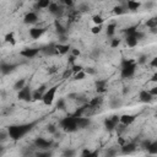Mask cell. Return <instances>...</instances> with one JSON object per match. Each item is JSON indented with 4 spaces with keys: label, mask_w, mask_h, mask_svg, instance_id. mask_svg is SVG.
I'll return each mask as SVG.
<instances>
[{
    "label": "cell",
    "mask_w": 157,
    "mask_h": 157,
    "mask_svg": "<svg viewBox=\"0 0 157 157\" xmlns=\"http://www.w3.org/2000/svg\"><path fill=\"white\" fill-rule=\"evenodd\" d=\"M104 85H105V81L104 80H99V81H97L96 82V87H97V92H102V91H104Z\"/></svg>",
    "instance_id": "obj_36"
},
{
    "label": "cell",
    "mask_w": 157,
    "mask_h": 157,
    "mask_svg": "<svg viewBox=\"0 0 157 157\" xmlns=\"http://www.w3.org/2000/svg\"><path fill=\"white\" fill-rule=\"evenodd\" d=\"M136 148H137V145L135 142H125L123 146H120V152L123 155H130L135 152Z\"/></svg>",
    "instance_id": "obj_12"
},
{
    "label": "cell",
    "mask_w": 157,
    "mask_h": 157,
    "mask_svg": "<svg viewBox=\"0 0 157 157\" xmlns=\"http://www.w3.org/2000/svg\"><path fill=\"white\" fill-rule=\"evenodd\" d=\"M56 91H58V86L56 85L45 90V92L43 94V98H42V102H43L44 105L50 107L54 103V99H55V96H56Z\"/></svg>",
    "instance_id": "obj_4"
},
{
    "label": "cell",
    "mask_w": 157,
    "mask_h": 157,
    "mask_svg": "<svg viewBox=\"0 0 157 157\" xmlns=\"http://www.w3.org/2000/svg\"><path fill=\"white\" fill-rule=\"evenodd\" d=\"M85 77H86V72H85L83 70L74 75V80H75V81H81V80H83Z\"/></svg>",
    "instance_id": "obj_38"
},
{
    "label": "cell",
    "mask_w": 157,
    "mask_h": 157,
    "mask_svg": "<svg viewBox=\"0 0 157 157\" xmlns=\"http://www.w3.org/2000/svg\"><path fill=\"white\" fill-rule=\"evenodd\" d=\"M45 90H47L45 86H40V87L33 90V91H32V101H42Z\"/></svg>",
    "instance_id": "obj_15"
},
{
    "label": "cell",
    "mask_w": 157,
    "mask_h": 157,
    "mask_svg": "<svg viewBox=\"0 0 157 157\" xmlns=\"http://www.w3.org/2000/svg\"><path fill=\"white\" fill-rule=\"evenodd\" d=\"M139 98H140V101H141L142 103H150V102H152V99H153V97L150 94V92H148L147 90H142V91H140V93H139Z\"/></svg>",
    "instance_id": "obj_19"
},
{
    "label": "cell",
    "mask_w": 157,
    "mask_h": 157,
    "mask_svg": "<svg viewBox=\"0 0 157 157\" xmlns=\"http://www.w3.org/2000/svg\"><path fill=\"white\" fill-rule=\"evenodd\" d=\"M23 87H26V80L25 78H18L15 83H13V90L15 91H20V90H22Z\"/></svg>",
    "instance_id": "obj_25"
},
{
    "label": "cell",
    "mask_w": 157,
    "mask_h": 157,
    "mask_svg": "<svg viewBox=\"0 0 157 157\" xmlns=\"http://www.w3.org/2000/svg\"><path fill=\"white\" fill-rule=\"evenodd\" d=\"M56 107H58L59 109H64V108H65V101H64L63 98H60V99L58 101V103H56Z\"/></svg>",
    "instance_id": "obj_44"
},
{
    "label": "cell",
    "mask_w": 157,
    "mask_h": 157,
    "mask_svg": "<svg viewBox=\"0 0 157 157\" xmlns=\"http://www.w3.org/2000/svg\"><path fill=\"white\" fill-rule=\"evenodd\" d=\"M92 22H93V26H103L104 23V17L99 13H96L92 16Z\"/></svg>",
    "instance_id": "obj_22"
},
{
    "label": "cell",
    "mask_w": 157,
    "mask_h": 157,
    "mask_svg": "<svg viewBox=\"0 0 157 157\" xmlns=\"http://www.w3.org/2000/svg\"><path fill=\"white\" fill-rule=\"evenodd\" d=\"M81 157H99V151L98 150H90L85 148L81 152Z\"/></svg>",
    "instance_id": "obj_20"
},
{
    "label": "cell",
    "mask_w": 157,
    "mask_h": 157,
    "mask_svg": "<svg viewBox=\"0 0 157 157\" xmlns=\"http://www.w3.org/2000/svg\"><path fill=\"white\" fill-rule=\"evenodd\" d=\"M146 26L150 27L151 29H156V27H157V20H156V18H150V20L146 22Z\"/></svg>",
    "instance_id": "obj_34"
},
{
    "label": "cell",
    "mask_w": 157,
    "mask_h": 157,
    "mask_svg": "<svg viewBox=\"0 0 157 157\" xmlns=\"http://www.w3.org/2000/svg\"><path fill=\"white\" fill-rule=\"evenodd\" d=\"M150 66H151V67H157V56H155V58L151 59V61H150Z\"/></svg>",
    "instance_id": "obj_46"
},
{
    "label": "cell",
    "mask_w": 157,
    "mask_h": 157,
    "mask_svg": "<svg viewBox=\"0 0 157 157\" xmlns=\"http://www.w3.org/2000/svg\"><path fill=\"white\" fill-rule=\"evenodd\" d=\"M90 124H91V120L87 117H78V118H76L77 129H86V128L90 126Z\"/></svg>",
    "instance_id": "obj_16"
},
{
    "label": "cell",
    "mask_w": 157,
    "mask_h": 157,
    "mask_svg": "<svg viewBox=\"0 0 157 157\" xmlns=\"http://www.w3.org/2000/svg\"><path fill=\"white\" fill-rule=\"evenodd\" d=\"M103 29V26H92L91 27V33L92 34H99Z\"/></svg>",
    "instance_id": "obj_39"
},
{
    "label": "cell",
    "mask_w": 157,
    "mask_h": 157,
    "mask_svg": "<svg viewBox=\"0 0 157 157\" xmlns=\"http://www.w3.org/2000/svg\"><path fill=\"white\" fill-rule=\"evenodd\" d=\"M136 117L134 114H123L119 117V124L124 125V126H129L135 121Z\"/></svg>",
    "instance_id": "obj_13"
},
{
    "label": "cell",
    "mask_w": 157,
    "mask_h": 157,
    "mask_svg": "<svg viewBox=\"0 0 157 157\" xmlns=\"http://www.w3.org/2000/svg\"><path fill=\"white\" fill-rule=\"evenodd\" d=\"M17 98L20 101H23V102H31L32 101V91L29 87H23L22 90H20L17 92Z\"/></svg>",
    "instance_id": "obj_7"
},
{
    "label": "cell",
    "mask_w": 157,
    "mask_h": 157,
    "mask_svg": "<svg viewBox=\"0 0 157 157\" xmlns=\"http://www.w3.org/2000/svg\"><path fill=\"white\" fill-rule=\"evenodd\" d=\"M40 49L39 48H25L20 52V55L23 56L25 59H33L39 54Z\"/></svg>",
    "instance_id": "obj_6"
},
{
    "label": "cell",
    "mask_w": 157,
    "mask_h": 157,
    "mask_svg": "<svg viewBox=\"0 0 157 157\" xmlns=\"http://www.w3.org/2000/svg\"><path fill=\"white\" fill-rule=\"evenodd\" d=\"M125 11H126V9H125L124 6H121V5H117V6L113 7V12H114L115 15H118V16H119V15H123Z\"/></svg>",
    "instance_id": "obj_31"
},
{
    "label": "cell",
    "mask_w": 157,
    "mask_h": 157,
    "mask_svg": "<svg viewBox=\"0 0 157 157\" xmlns=\"http://www.w3.org/2000/svg\"><path fill=\"white\" fill-rule=\"evenodd\" d=\"M118 155V148L115 147H108L104 151V157H115Z\"/></svg>",
    "instance_id": "obj_27"
},
{
    "label": "cell",
    "mask_w": 157,
    "mask_h": 157,
    "mask_svg": "<svg viewBox=\"0 0 157 157\" xmlns=\"http://www.w3.org/2000/svg\"><path fill=\"white\" fill-rule=\"evenodd\" d=\"M54 49H55V53L56 54H60V55H65L70 52L71 47L66 43H58V44H54Z\"/></svg>",
    "instance_id": "obj_14"
},
{
    "label": "cell",
    "mask_w": 157,
    "mask_h": 157,
    "mask_svg": "<svg viewBox=\"0 0 157 157\" xmlns=\"http://www.w3.org/2000/svg\"><path fill=\"white\" fill-rule=\"evenodd\" d=\"M115 28H117L115 23H109V25L107 26V28H105V34H107L109 38H113L114 34H115Z\"/></svg>",
    "instance_id": "obj_24"
},
{
    "label": "cell",
    "mask_w": 157,
    "mask_h": 157,
    "mask_svg": "<svg viewBox=\"0 0 157 157\" xmlns=\"http://www.w3.org/2000/svg\"><path fill=\"white\" fill-rule=\"evenodd\" d=\"M34 157H52V152L48 150V151H38L34 153Z\"/></svg>",
    "instance_id": "obj_33"
},
{
    "label": "cell",
    "mask_w": 157,
    "mask_h": 157,
    "mask_svg": "<svg viewBox=\"0 0 157 157\" xmlns=\"http://www.w3.org/2000/svg\"><path fill=\"white\" fill-rule=\"evenodd\" d=\"M146 150L150 155H157V141H152Z\"/></svg>",
    "instance_id": "obj_28"
},
{
    "label": "cell",
    "mask_w": 157,
    "mask_h": 157,
    "mask_svg": "<svg viewBox=\"0 0 157 157\" xmlns=\"http://www.w3.org/2000/svg\"><path fill=\"white\" fill-rule=\"evenodd\" d=\"M4 42L10 44V45H15L16 44V37H15V33L13 32H7L5 36H4Z\"/></svg>",
    "instance_id": "obj_21"
},
{
    "label": "cell",
    "mask_w": 157,
    "mask_h": 157,
    "mask_svg": "<svg viewBox=\"0 0 157 157\" xmlns=\"http://www.w3.org/2000/svg\"><path fill=\"white\" fill-rule=\"evenodd\" d=\"M119 124V115H112L110 118H107L104 120V128L108 131H112L117 128V125Z\"/></svg>",
    "instance_id": "obj_8"
},
{
    "label": "cell",
    "mask_w": 157,
    "mask_h": 157,
    "mask_svg": "<svg viewBox=\"0 0 157 157\" xmlns=\"http://www.w3.org/2000/svg\"><path fill=\"white\" fill-rule=\"evenodd\" d=\"M12 69H13V65H10V64H7V63H1V64H0V72L4 74V75L10 74Z\"/></svg>",
    "instance_id": "obj_23"
},
{
    "label": "cell",
    "mask_w": 157,
    "mask_h": 157,
    "mask_svg": "<svg viewBox=\"0 0 157 157\" xmlns=\"http://www.w3.org/2000/svg\"><path fill=\"white\" fill-rule=\"evenodd\" d=\"M156 77H157V75H156V74H155V75H153V76H152V81H156V80H157V78H156Z\"/></svg>",
    "instance_id": "obj_52"
},
{
    "label": "cell",
    "mask_w": 157,
    "mask_h": 157,
    "mask_svg": "<svg viewBox=\"0 0 157 157\" xmlns=\"http://www.w3.org/2000/svg\"><path fill=\"white\" fill-rule=\"evenodd\" d=\"M153 5H155V2H153V1H148V2H146V4H145L146 9H151V7H153Z\"/></svg>",
    "instance_id": "obj_48"
},
{
    "label": "cell",
    "mask_w": 157,
    "mask_h": 157,
    "mask_svg": "<svg viewBox=\"0 0 157 157\" xmlns=\"http://www.w3.org/2000/svg\"><path fill=\"white\" fill-rule=\"evenodd\" d=\"M33 126V123H27V124H18V125H10L7 128L9 137L13 141H18L22 139L28 131H31Z\"/></svg>",
    "instance_id": "obj_1"
},
{
    "label": "cell",
    "mask_w": 157,
    "mask_h": 157,
    "mask_svg": "<svg viewBox=\"0 0 157 157\" xmlns=\"http://www.w3.org/2000/svg\"><path fill=\"white\" fill-rule=\"evenodd\" d=\"M148 92H150V94H151L152 97H156V96H157V87L153 86L151 90H148Z\"/></svg>",
    "instance_id": "obj_47"
},
{
    "label": "cell",
    "mask_w": 157,
    "mask_h": 157,
    "mask_svg": "<svg viewBox=\"0 0 157 157\" xmlns=\"http://www.w3.org/2000/svg\"><path fill=\"white\" fill-rule=\"evenodd\" d=\"M103 102V98L102 97H94L92 99H90L87 103H86V107L87 108H91V109H94V108H98Z\"/></svg>",
    "instance_id": "obj_17"
},
{
    "label": "cell",
    "mask_w": 157,
    "mask_h": 157,
    "mask_svg": "<svg viewBox=\"0 0 157 157\" xmlns=\"http://www.w3.org/2000/svg\"><path fill=\"white\" fill-rule=\"evenodd\" d=\"M56 130H58V129H56V126H55V125H53V124H50V125H48V126H47V131H48L49 134H53V135H54V134H56Z\"/></svg>",
    "instance_id": "obj_43"
},
{
    "label": "cell",
    "mask_w": 157,
    "mask_h": 157,
    "mask_svg": "<svg viewBox=\"0 0 157 157\" xmlns=\"http://www.w3.org/2000/svg\"><path fill=\"white\" fill-rule=\"evenodd\" d=\"M52 145H53L52 141H49V140H47L44 137H37L34 140V146L37 148H39L40 151H48L52 147Z\"/></svg>",
    "instance_id": "obj_5"
},
{
    "label": "cell",
    "mask_w": 157,
    "mask_h": 157,
    "mask_svg": "<svg viewBox=\"0 0 157 157\" xmlns=\"http://www.w3.org/2000/svg\"><path fill=\"white\" fill-rule=\"evenodd\" d=\"M151 142H152V141H151V140H144V141H142V142H141V147H142V148H145V150H146V148H147V147H148V146H150V144H151Z\"/></svg>",
    "instance_id": "obj_45"
},
{
    "label": "cell",
    "mask_w": 157,
    "mask_h": 157,
    "mask_svg": "<svg viewBox=\"0 0 157 157\" xmlns=\"http://www.w3.org/2000/svg\"><path fill=\"white\" fill-rule=\"evenodd\" d=\"M70 52H71V55H72V56H75V58H78V56L81 55V50H80V49H77V48H71V49H70Z\"/></svg>",
    "instance_id": "obj_42"
},
{
    "label": "cell",
    "mask_w": 157,
    "mask_h": 157,
    "mask_svg": "<svg viewBox=\"0 0 157 157\" xmlns=\"http://www.w3.org/2000/svg\"><path fill=\"white\" fill-rule=\"evenodd\" d=\"M120 44V39L119 38H112L110 39V47L112 48H117Z\"/></svg>",
    "instance_id": "obj_41"
},
{
    "label": "cell",
    "mask_w": 157,
    "mask_h": 157,
    "mask_svg": "<svg viewBox=\"0 0 157 157\" xmlns=\"http://www.w3.org/2000/svg\"><path fill=\"white\" fill-rule=\"evenodd\" d=\"M55 29H56V32L59 33V36L61 37V36H65V33H66V31H65V28L63 27V25L56 20L55 21Z\"/></svg>",
    "instance_id": "obj_29"
},
{
    "label": "cell",
    "mask_w": 157,
    "mask_h": 157,
    "mask_svg": "<svg viewBox=\"0 0 157 157\" xmlns=\"http://www.w3.org/2000/svg\"><path fill=\"white\" fill-rule=\"evenodd\" d=\"M44 32H45V28H44V27H37V26L29 28V31H28L29 37H31L32 39H39V38L44 34Z\"/></svg>",
    "instance_id": "obj_10"
},
{
    "label": "cell",
    "mask_w": 157,
    "mask_h": 157,
    "mask_svg": "<svg viewBox=\"0 0 157 157\" xmlns=\"http://www.w3.org/2000/svg\"><path fill=\"white\" fill-rule=\"evenodd\" d=\"M23 22L26 25H34L38 22V15L36 11H28L25 16H23Z\"/></svg>",
    "instance_id": "obj_11"
},
{
    "label": "cell",
    "mask_w": 157,
    "mask_h": 157,
    "mask_svg": "<svg viewBox=\"0 0 157 157\" xmlns=\"http://www.w3.org/2000/svg\"><path fill=\"white\" fill-rule=\"evenodd\" d=\"M136 61L132 59H125L121 63V67H120V76L121 78H130L134 76L135 71H136Z\"/></svg>",
    "instance_id": "obj_2"
},
{
    "label": "cell",
    "mask_w": 157,
    "mask_h": 157,
    "mask_svg": "<svg viewBox=\"0 0 157 157\" xmlns=\"http://www.w3.org/2000/svg\"><path fill=\"white\" fill-rule=\"evenodd\" d=\"M141 2L140 1H134V0H128L125 2V9L126 10H130V11H137L140 7H141Z\"/></svg>",
    "instance_id": "obj_18"
},
{
    "label": "cell",
    "mask_w": 157,
    "mask_h": 157,
    "mask_svg": "<svg viewBox=\"0 0 157 157\" xmlns=\"http://www.w3.org/2000/svg\"><path fill=\"white\" fill-rule=\"evenodd\" d=\"M70 70H71V72L75 75V74L80 72V71H82V70H83V66H82V65H77V64H74V65L70 67Z\"/></svg>",
    "instance_id": "obj_35"
},
{
    "label": "cell",
    "mask_w": 157,
    "mask_h": 157,
    "mask_svg": "<svg viewBox=\"0 0 157 157\" xmlns=\"http://www.w3.org/2000/svg\"><path fill=\"white\" fill-rule=\"evenodd\" d=\"M120 105H121V101H120V99L115 98V99H112V101H110V107H112V108H118V107H120Z\"/></svg>",
    "instance_id": "obj_40"
},
{
    "label": "cell",
    "mask_w": 157,
    "mask_h": 157,
    "mask_svg": "<svg viewBox=\"0 0 157 157\" xmlns=\"http://www.w3.org/2000/svg\"><path fill=\"white\" fill-rule=\"evenodd\" d=\"M90 10V5L87 2H81L78 4V12H86Z\"/></svg>",
    "instance_id": "obj_37"
},
{
    "label": "cell",
    "mask_w": 157,
    "mask_h": 157,
    "mask_svg": "<svg viewBox=\"0 0 157 157\" xmlns=\"http://www.w3.org/2000/svg\"><path fill=\"white\" fill-rule=\"evenodd\" d=\"M9 139V132H7V129H0V144L6 141Z\"/></svg>",
    "instance_id": "obj_32"
},
{
    "label": "cell",
    "mask_w": 157,
    "mask_h": 157,
    "mask_svg": "<svg viewBox=\"0 0 157 157\" xmlns=\"http://www.w3.org/2000/svg\"><path fill=\"white\" fill-rule=\"evenodd\" d=\"M60 126L63 130H65L66 132H75L77 131V125H76V118L72 115H67L64 119L60 120Z\"/></svg>",
    "instance_id": "obj_3"
},
{
    "label": "cell",
    "mask_w": 157,
    "mask_h": 157,
    "mask_svg": "<svg viewBox=\"0 0 157 157\" xmlns=\"http://www.w3.org/2000/svg\"><path fill=\"white\" fill-rule=\"evenodd\" d=\"M2 152H4V146H2L1 144H0V155H1Z\"/></svg>",
    "instance_id": "obj_51"
},
{
    "label": "cell",
    "mask_w": 157,
    "mask_h": 157,
    "mask_svg": "<svg viewBox=\"0 0 157 157\" xmlns=\"http://www.w3.org/2000/svg\"><path fill=\"white\" fill-rule=\"evenodd\" d=\"M48 72H49V74H54V72H56V67H55V66H50V67L48 69Z\"/></svg>",
    "instance_id": "obj_49"
},
{
    "label": "cell",
    "mask_w": 157,
    "mask_h": 157,
    "mask_svg": "<svg viewBox=\"0 0 157 157\" xmlns=\"http://www.w3.org/2000/svg\"><path fill=\"white\" fill-rule=\"evenodd\" d=\"M50 2H52L50 0H39V1L36 4V7H37V9H42V10H45V9L49 7Z\"/></svg>",
    "instance_id": "obj_26"
},
{
    "label": "cell",
    "mask_w": 157,
    "mask_h": 157,
    "mask_svg": "<svg viewBox=\"0 0 157 157\" xmlns=\"http://www.w3.org/2000/svg\"><path fill=\"white\" fill-rule=\"evenodd\" d=\"M75 156H76V150L74 148H65L61 155V157H75Z\"/></svg>",
    "instance_id": "obj_30"
},
{
    "label": "cell",
    "mask_w": 157,
    "mask_h": 157,
    "mask_svg": "<svg viewBox=\"0 0 157 157\" xmlns=\"http://www.w3.org/2000/svg\"><path fill=\"white\" fill-rule=\"evenodd\" d=\"M64 4H65L66 6H72V5H74V2H72L71 0H65V1H64Z\"/></svg>",
    "instance_id": "obj_50"
},
{
    "label": "cell",
    "mask_w": 157,
    "mask_h": 157,
    "mask_svg": "<svg viewBox=\"0 0 157 157\" xmlns=\"http://www.w3.org/2000/svg\"><path fill=\"white\" fill-rule=\"evenodd\" d=\"M48 10H49V12H50L53 16H55V17H61L63 13H64L63 6H60L58 2H50Z\"/></svg>",
    "instance_id": "obj_9"
}]
</instances>
